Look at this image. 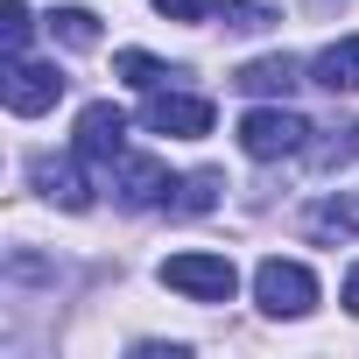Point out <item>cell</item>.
Listing matches in <instances>:
<instances>
[{
	"instance_id": "obj_7",
	"label": "cell",
	"mask_w": 359,
	"mask_h": 359,
	"mask_svg": "<svg viewBox=\"0 0 359 359\" xmlns=\"http://www.w3.org/2000/svg\"><path fill=\"white\" fill-rule=\"evenodd\" d=\"M113 191H120V205H127V212H148V205H162V198H169V169H162V162H148V155H120Z\"/></svg>"
},
{
	"instance_id": "obj_13",
	"label": "cell",
	"mask_w": 359,
	"mask_h": 359,
	"mask_svg": "<svg viewBox=\"0 0 359 359\" xmlns=\"http://www.w3.org/2000/svg\"><path fill=\"white\" fill-rule=\"evenodd\" d=\"M50 29H57V43H71V50H99V15H92V8H64V15H50Z\"/></svg>"
},
{
	"instance_id": "obj_14",
	"label": "cell",
	"mask_w": 359,
	"mask_h": 359,
	"mask_svg": "<svg viewBox=\"0 0 359 359\" xmlns=\"http://www.w3.org/2000/svg\"><path fill=\"white\" fill-rule=\"evenodd\" d=\"M176 191H184V198H176V219H205V212L219 205V176H212V169H198V176H184Z\"/></svg>"
},
{
	"instance_id": "obj_19",
	"label": "cell",
	"mask_w": 359,
	"mask_h": 359,
	"mask_svg": "<svg viewBox=\"0 0 359 359\" xmlns=\"http://www.w3.org/2000/svg\"><path fill=\"white\" fill-rule=\"evenodd\" d=\"M345 310H352V317H359V268H352V275H345Z\"/></svg>"
},
{
	"instance_id": "obj_8",
	"label": "cell",
	"mask_w": 359,
	"mask_h": 359,
	"mask_svg": "<svg viewBox=\"0 0 359 359\" xmlns=\"http://www.w3.org/2000/svg\"><path fill=\"white\" fill-rule=\"evenodd\" d=\"M29 176H36V191H43L50 205H64V212H85V205H92V191H85V176H78V162H57V155H36V162H29Z\"/></svg>"
},
{
	"instance_id": "obj_17",
	"label": "cell",
	"mask_w": 359,
	"mask_h": 359,
	"mask_svg": "<svg viewBox=\"0 0 359 359\" xmlns=\"http://www.w3.org/2000/svg\"><path fill=\"white\" fill-rule=\"evenodd\" d=\"M226 22H233V29H268L275 15H268V8H254V0H233V8H226Z\"/></svg>"
},
{
	"instance_id": "obj_10",
	"label": "cell",
	"mask_w": 359,
	"mask_h": 359,
	"mask_svg": "<svg viewBox=\"0 0 359 359\" xmlns=\"http://www.w3.org/2000/svg\"><path fill=\"white\" fill-rule=\"evenodd\" d=\"M310 240L338 247V240H359V198H324L310 212Z\"/></svg>"
},
{
	"instance_id": "obj_5",
	"label": "cell",
	"mask_w": 359,
	"mask_h": 359,
	"mask_svg": "<svg viewBox=\"0 0 359 359\" xmlns=\"http://www.w3.org/2000/svg\"><path fill=\"white\" fill-rule=\"evenodd\" d=\"M78 155H85V162H120V155H127V113L106 106V99L85 106V113H78Z\"/></svg>"
},
{
	"instance_id": "obj_1",
	"label": "cell",
	"mask_w": 359,
	"mask_h": 359,
	"mask_svg": "<svg viewBox=\"0 0 359 359\" xmlns=\"http://www.w3.org/2000/svg\"><path fill=\"white\" fill-rule=\"evenodd\" d=\"M254 303H261L268 317H310V303H317V275H310L303 261L268 254V261L254 268Z\"/></svg>"
},
{
	"instance_id": "obj_15",
	"label": "cell",
	"mask_w": 359,
	"mask_h": 359,
	"mask_svg": "<svg viewBox=\"0 0 359 359\" xmlns=\"http://www.w3.org/2000/svg\"><path fill=\"white\" fill-rule=\"evenodd\" d=\"M310 162H317V169H345V162H359V120H345L331 141H317Z\"/></svg>"
},
{
	"instance_id": "obj_3",
	"label": "cell",
	"mask_w": 359,
	"mask_h": 359,
	"mask_svg": "<svg viewBox=\"0 0 359 359\" xmlns=\"http://www.w3.org/2000/svg\"><path fill=\"white\" fill-rule=\"evenodd\" d=\"M240 148H247L254 162L296 155V148H310V120H303V113H289V106H254V113L240 120Z\"/></svg>"
},
{
	"instance_id": "obj_9",
	"label": "cell",
	"mask_w": 359,
	"mask_h": 359,
	"mask_svg": "<svg viewBox=\"0 0 359 359\" xmlns=\"http://www.w3.org/2000/svg\"><path fill=\"white\" fill-rule=\"evenodd\" d=\"M233 85H240V92H254V99H282V92L296 85V57H254Z\"/></svg>"
},
{
	"instance_id": "obj_12",
	"label": "cell",
	"mask_w": 359,
	"mask_h": 359,
	"mask_svg": "<svg viewBox=\"0 0 359 359\" xmlns=\"http://www.w3.org/2000/svg\"><path fill=\"white\" fill-rule=\"evenodd\" d=\"M113 71H120L127 85H141V92H162V85L176 78V71H169L162 57H148V50H120V57H113Z\"/></svg>"
},
{
	"instance_id": "obj_16",
	"label": "cell",
	"mask_w": 359,
	"mask_h": 359,
	"mask_svg": "<svg viewBox=\"0 0 359 359\" xmlns=\"http://www.w3.org/2000/svg\"><path fill=\"white\" fill-rule=\"evenodd\" d=\"M0 43H8V57H22V43H29V8H22V0L0 8Z\"/></svg>"
},
{
	"instance_id": "obj_2",
	"label": "cell",
	"mask_w": 359,
	"mask_h": 359,
	"mask_svg": "<svg viewBox=\"0 0 359 359\" xmlns=\"http://www.w3.org/2000/svg\"><path fill=\"white\" fill-rule=\"evenodd\" d=\"M162 282H169L176 296H191V303H233L240 268H233L226 254H169V261H162Z\"/></svg>"
},
{
	"instance_id": "obj_18",
	"label": "cell",
	"mask_w": 359,
	"mask_h": 359,
	"mask_svg": "<svg viewBox=\"0 0 359 359\" xmlns=\"http://www.w3.org/2000/svg\"><path fill=\"white\" fill-rule=\"evenodd\" d=\"M155 8H162L169 22H205V15H212V0H155Z\"/></svg>"
},
{
	"instance_id": "obj_11",
	"label": "cell",
	"mask_w": 359,
	"mask_h": 359,
	"mask_svg": "<svg viewBox=\"0 0 359 359\" xmlns=\"http://www.w3.org/2000/svg\"><path fill=\"white\" fill-rule=\"evenodd\" d=\"M317 85H331V92H359V36H345V43H331L317 64Z\"/></svg>"
},
{
	"instance_id": "obj_6",
	"label": "cell",
	"mask_w": 359,
	"mask_h": 359,
	"mask_svg": "<svg viewBox=\"0 0 359 359\" xmlns=\"http://www.w3.org/2000/svg\"><path fill=\"white\" fill-rule=\"evenodd\" d=\"M148 127H155V134H176V141H198V134H212V99L155 92V99H148Z\"/></svg>"
},
{
	"instance_id": "obj_4",
	"label": "cell",
	"mask_w": 359,
	"mask_h": 359,
	"mask_svg": "<svg viewBox=\"0 0 359 359\" xmlns=\"http://www.w3.org/2000/svg\"><path fill=\"white\" fill-rule=\"evenodd\" d=\"M64 99V71L57 64H29V57H8V113L15 120H36Z\"/></svg>"
}]
</instances>
